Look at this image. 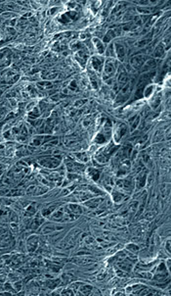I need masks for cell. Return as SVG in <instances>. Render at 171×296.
<instances>
[{
	"mask_svg": "<svg viewBox=\"0 0 171 296\" xmlns=\"http://www.w3.org/2000/svg\"><path fill=\"white\" fill-rule=\"evenodd\" d=\"M115 51H116V56L119 59L120 61H124L125 59V48L122 44L120 43H116L115 44Z\"/></svg>",
	"mask_w": 171,
	"mask_h": 296,
	"instance_id": "7a4b0ae2",
	"label": "cell"
},
{
	"mask_svg": "<svg viewBox=\"0 0 171 296\" xmlns=\"http://www.w3.org/2000/svg\"><path fill=\"white\" fill-rule=\"evenodd\" d=\"M115 67L113 66V62L108 61V63H107V66H106V69H105V73L108 74V75L111 76L113 73H115Z\"/></svg>",
	"mask_w": 171,
	"mask_h": 296,
	"instance_id": "277c9868",
	"label": "cell"
},
{
	"mask_svg": "<svg viewBox=\"0 0 171 296\" xmlns=\"http://www.w3.org/2000/svg\"><path fill=\"white\" fill-rule=\"evenodd\" d=\"M164 55V47L162 44H158L155 50V56L156 57H162Z\"/></svg>",
	"mask_w": 171,
	"mask_h": 296,
	"instance_id": "8992f818",
	"label": "cell"
},
{
	"mask_svg": "<svg viewBox=\"0 0 171 296\" xmlns=\"http://www.w3.org/2000/svg\"><path fill=\"white\" fill-rule=\"evenodd\" d=\"M126 80H127V75L125 74V72L124 73H120L119 76H118V82L120 83H125Z\"/></svg>",
	"mask_w": 171,
	"mask_h": 296,
	"instance_id": "52a82bcc",
	"label": "cell"
},
{
	"mask_svg": "<svg viewBox=\"0 0 171 296\" xmlns=\"http://www.w3.org/2000/svg\"><path fill=\"white\" fill-rule=\"evenodd\" d=\"M92 65H93L94 69L97 72H101L102 67H103V58L94 57V58L92 59Z\"/></svg>",
	"mask_w": 171,
	"mask_h": 296,
	"instance_id": "3957f363",
	"label": "cell"
},
{
	"mask_svg": "<svg viewBox=\"0 0 171 296\" xmlns=\"http://www.w3.org/2000/svg\"><path fill=\"white\" fill-rule=\"evenodd\" d=\"M150 40L151 39H146V40H143V41H138V42H136L135 43V46H138V47H142V46H144L145 44H147V43H149L150 42Z\"/></svg>",
	"mask_w": 171,
	"mask_h": 296,
	"instance_id": "9c48e42d",
	"label": "cell"
},
{
	"mask_svg": "<svg viewBox=\"0 0 171 296\" xmlns=\"http://www.w3.org/2000/svg\"><path fill=\"white\" fill-rule=\"evenodd\" d=\"M156 65V61L154 60V59H151V60L145 62V64H144V71H148V70H150V69L154 68V67H155Z\"/></svg>",
	"mask_w": 171,
	"mask_h": 296,
	"instance_id": "5b68a950",
	"label": "cell"
},
{
	"mask_svg": "<svg viewBox=\"0 0 171 296\" xmlns=\"http://www.w3.org/2000/svg\"><path fill=\"white\" fill-rule=\"evenodd\" d=\"M94 40H95V43H97V48H98L99 52L100 53H102V52L104 51V46H103V44H102V42L98 39H94Z\"/></svg>",
	"mask_w": 171,
	"mask_h": 296,
	"instance_id": "ba28073f",
	"label": "cell"
},
{
	"mask_svg": "<svg viewBox=\"0 0 171 296\" xmlns=\"http://www.w3.org/2000/svg\"><path fill=\"white\" fill-rule=\"evenodd\" d=\"M131 64H132V66L136 69L141 68V67L145 64V56H143V55H137V56H134L131 59Z\"/></svg>",
	"mask_w": 171,
	"mask_h": 296,
	"instance_id": "6da1fadb",
	"label": "cell"
}]
</instances>
